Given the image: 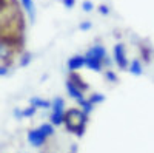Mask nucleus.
Wrapping results in <instances>:
<instances>
[{
    "instance_id": "f257e3e1",
    "label": "nucleus",
    "mask_w": 154,
    "mask_h": 153,
    "mask_svg": "<svg viewBox=\"0 0 154 153\" xmlns=\"http://www.w3.org/2000/svg\"><path fill=\"white\" fill-rule=\"evenodd\" d=\"M85 122H86V114L79 108H71L65 113V124L68 127V130H71L77 135L83 133Z\"/></svg>"
},
{
    "instance_id": "f03ea898",
    "label": "nucleus",
    "mask_w": 154,
    "mask_h": 153,
    "mask_svg": "<svg viewBox=\"0 0 154 153\" xmlns=\"http://www.w3.org/2000/svg\"><path fill=\"white\" fill-rule=\"evenodd\" d=\"M65 121V114H63V100L57 97L53 102V113H51V122L54 125H60Z\"/></svg>"
},
{
    "instance_id": "7ed1b4c3",
    "label": "nucleus",
    "mask_w": 154,
    "mask_h": 153,
    "mask_svg": "<svg viewBox=\"0 0 154 153\" xmlns=\"http://www.w3.org/2000/svg\"><path fill=\"white\" fill-rule=\"evenodd\" d=\"M114 59L116 62H117V65L119 68L125 70L126 68V56H125V46L123 43H117V45H114Z\"/></svg>"
},
{
    "instance_id": "20e7f679",
    "label": "nucleus",
    "mask_w": 154,
    "mask_h": 153,
    "mask_svg": "<svg viewBox=\"0 0 154 153\" xmlns=\"http://www.w3.org/2000/svg\"><path fill=\"white\" fill-rule=\"evenodd\" d=\"M28 139H29V142H31L32 145L38 147V145H42V144L45 142L46 136L40 132V129H35V130H31V132L28 133Z\"/></svg>"
},
{
    "instance_id": "39448f33",
    "label": "nucleus",
    "mask_w": 154,
    "mask_h": 153,
    "mask_svg": "<svg viewBox=\"0 0 154 153\" xmlns=\"http://www.w3.org/2000/svg\"><path fill=\"white\" fill-rule=\"evenodd\" d=\"M66 90H68V93H69V96L71 97H74L77 102H79V104L82 105L83 102H85V99H83V94H82V90H79V88H77L71 81H68L66 82Z\"/></svg>"
},
{
    "instance_id": "423d86ee",
    "label": "nucleus",
    "mask_w": 154,
    "mask_h": 153,
    "mask_svg": "<svg viewBox=\"0 0 154 153\" xmlns=\"http://www.w3.org/2000/svg\"><path fill=\"white\" fill-rule=\"evenodd\" d=\"M85 59H86V67L88 68H91L94 71H100L102 70V59H99V57H96L93 54H88V53H86Z\"/></svg>"
},
{
    "instance_id": "0eeeda50",
    "label": "nucleus",
    "mask_w": 154,
    "mask_h": 153,
    "mask_svg": "<svg viewBox=\"0 0 154 153\" xmlns=\"http://www.w3.org/2000/svg\"><path fill=\"white\" fill-rule=\"evenodd\" d=\"M83 65H86V59L83 56H74L68 60V67L71 71H75V70H79L82 68Z\"/></svg>"
},
{
    "instance_id": "6e6552de",
    "label": "nucleus",
    "mask_w": 154,
    "mask_h": 153,
    "mask_svg": "<svg viewBox=\"0 0 154 153\" xmlns=\"http://www.w3.org/2000/svg\"><path fill=\"white\" fill-rule=\"evenodd\" d=\"M22 6L25 8V11L28 12V16L31 20H34V16H35V6H34V2L32 0H20Z\"/></svg>"
},
{
    "instance_id": "1a4fd4ad",
    "label": "nucleus",
    "mask_w": 154,
    "mask_h": 153,
    "mask_svg": "<svg viewBox=\"0 0 154 153\" xmlns=\"http://www.w3.org/2000/svg\"><path fill=\"white\" fill-rule=\"evenodd\" d=\"M69 81H71V82H72V84H74L77 88H79V90H82V91H85L86 88H88V85L82 81V78H80V76L77 74V73H74V71L71 73V78H69Z\"/></svg>"
},
{
    "instance_id": "9d476101",
    "label": "nucleus",
    "mask_w": 154,
    "mask_h": 153,
    "mask_svg": "<svg viewBox=\"0 0 154 153\" xmlns=\"http://www.w3.org/2000/svg\"><path fill=\"white\" fill-rule=\"evenodd\" d=\"M88 54H93V56H96V57H99V59L103 60V59L106 57V49L102 46V45H96V46H93L91 49H88Z\"/></svg>"
},
{
    "instance_id": "9b49d317",
    "label": "nucleus",
    "mask_w": 154,
    "mask_h": 153,
    "mask_svg": "<svg viewBox=\"0 0 154 153\" xmlns=\"http://www.w3.org/2000/svg\"><path fill=\"white\" fill-rule=\"evenodd\" d=\"M130 71H131L133 74H136V76L142 74V71H143L142 63H140L139 60H133V62H131V65H130Z\"/></svg>"
},
{
    "instance_id": "f8f14e48",
    "label": "nucleus",
    "mask_w": 154,
    "mask_h": 153,
    "mask_svg": "<svg viewBox=\"0 0 154 153\" xmlns=\"http://www.w3.org/2000/svg\"><path fill=\"white\" fill-rule=\"evenodd\" d=\"M31 104L34 105V107H40V108H49V107H53L49 104V102H46V100H42V99H38V97H34V99H31Z\"/></svg>"
},
{
    "instance_id": "ddd939ff",
    "label": "nucleus",
    "mask_w": 154,
    "mask_h": 153,
    "mask_svg": "<svg viewBox=\"0 0 154 153\" xmlns=\"http://www.w3.org/2000/svg\"><path fill=\"white\" fill-rule=\"evenodd\" d=\"M38 129H40V132H42L46 138L51 136V135H53V132H54V129H53V125H51V124H43V125L38 127Z\"/></svg>"
},
{
    "instance_id": "4468645a",
    "label": "nucleus",
    "mask_w": 154,
    "mask_h": 153,
    "mask_svg": "<svg viewBox=\"0 0 154 153\" xmlns=\"http://www.w3.org/2000/svg\"><path fill=\"white\" fill-rule=\"evenodd\" d=\"M35 108H37V107L32 105V107H29V108H26V110H23V111H22V116H26V118L32 116V114L35 113Z\"/></svg>"
},
{
    "instance_id": "2eb2a0df",
    "label": "nucleus",
    "mask_w": 154,
    "mask_h": 153,
    "mask_svg": "<svg viewBox=\"0 0 154 153\" xmlns=\"http://www.w3.org/2000/svg\"><path fill=\"white\" fill-rule=\"evenodd\" d=\"M103 99H105V96H103V94H93L89 100H91L93 104H97V102H102Z\"/></svg>"
},
{
    "instance_id": "dca6fc26",
    "label": "nucleus",
    "mask_w": 154,
    "mask_h": 153,
    "mask_svg": "<svg viewBox=\"0 0 154 153\" xmlns=\"http://www.w3.org/2000/svg\"><path fill=\"white\" fill-rule=\"evenodd\" d=\"M82 6H83V9H85V11H88V12H89V11H93V8H94V5H93L91 2H89V0H85Z\"/></svg>"
},
{
    "instance_id": "f3484780",
    "label": "nucleus",
    "mask_w": 154,
    "mask_h": 153,
    "mask_svg": "<svg viewBox=\"0 0 154 153\" xmlns=\"http://www.w3.org/2000/svg\"><path fill=\"white\" fill-rule=\"evenodd\" d=\"M99 11H100V14H103V16H106L108 12H109V8H108L106 5H100V6H99Z\"/></svg>"
},
{
    "instance_id": "a211bd4d",
    "label": "nucleus",
    "mask_w": 154,
    "mask_h": 153,
    "mask_svg": "<svg viewBox=\"0 0 154 153\" xmlns=\"http://www.w3.org/2000/svg\"><path fill=\"white\" fill-rule=\"evenodd\" d=\"M62 3L65 5L66 8H72L75 5V0H62Z\"/></svg>"
},
{
    "instance_id": "6ab92c4d",
    "label": "nucleus",
    "mask_w": 154,
    "mask_h": 153,
    "mask_svg": "<svg viewBox=\"0 0 154 153\" xmlns=\"http://www.w3.org/2000/svg\"><path fill=\"white\" fill-rule=\"evenodd\" d=\"M106 79H108V81H112V82L117 81V78H116V74H114L112 71H108V73H106Z\"/></svg>"
},
{
    "instance_id": "aec40b11",
    "label": "nucleus",
    "mask_w": 154,
    "mask_h": 153,
    "mask_svg": "<svg viewBox=\"0 0 154 153\" xmlns=\"http://www.w3.org/2000/svg\"><path fill=\"white\" fill-rule=\"evenodd\" d=\"M89 28H91V22H83L80 25V30H89Z\"/></svg>"
},
{
    "instance_id": "412c9836",
    "label": "nucleus",
    "mask_w": 154,
    "mask_h": 153,
    "mask_svg": "<svg viewBox=\"0 0 154 153\" xmlns=\"http://www.w3.org/2000/svg\"><path fill=\"white\" fill-rule=\"evenodd\" d=\"M142 53H143V59L145 60H149V53H146V48L142 46Z\"/></svg>"
},
{
    "instance_id": "4be33fe9",
    "label": "nucleus",
    "mask_w": 154,
    "mask_h": 153,
    "mask_svg": "<svg viewBox=\"0 0 154 153\" xmlns=\"http://www.w3.org/2000/svg\"><path fill=\"white\" fill-rule=\"evenodd\" d=\"M0 74H2V76H5V74H6V67H5V65H3L2 68H0Z\"/></svg>"
}]
</instances>
